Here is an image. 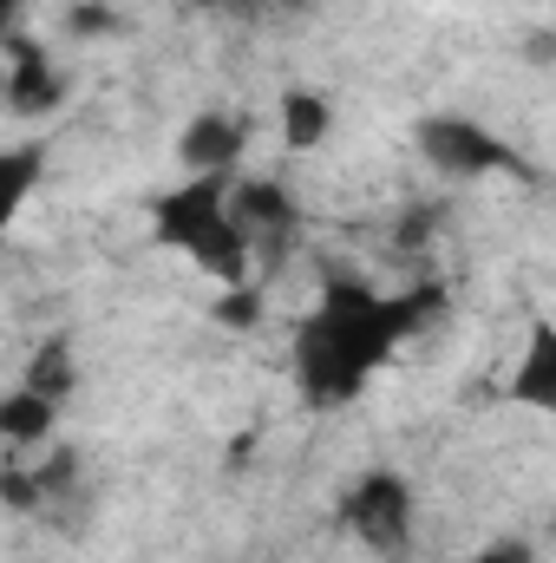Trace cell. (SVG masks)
<instances>
[{
  "mask_svg": "<svg viewBox=\"0 0 556 563\" xmlns=\"http://www.w3.org/2000/svg\"><path fill=\"white\" fill-rule=\"evenodd\" d=\"M465 563H537L524 544H485V551H471Z\"/></svg>",
  "mask_w": 556,
  "mask_h": 563,
  "instance_id": "cell-12",
  "label": "cell"
},
{
  "mask_svg": "<svg viewBox=\"0 0 556 563\" xmlns=\"http://www.w3.org/2000/svg\"><path fill=\"white\" fill-rule=\"evenodd\" d=\"M26 387H40L46 400H66L73 394V347L66 341H46L33 354V367H26Z\"/></svg>",
  "mask_w": 556,
  "mask_h": 563,
  "instance_id": "cell-11",
  "label": "cell"
},
{
  "mask_svg": "<svg viewBox=\"0 0 556 563\" xmlns=\"http://www.w3.org/2000/svg\"><path fill=\"white\" fill-rule=\"evenodd\" d=\"M157 243H170L190 269L216 282V288H243L256 282V250L236 223V177H184L151 203Z\"/></svg>",
  "mask_w": 556,
  "mask_h": 563,
  "instance_id": "cell-2",
  "label": "cell"
},
{
  "mask_svg": "<svg viewBox=\"0 0 556 563\" xmlns=\"http://www.w3.org/2000/svg\"><path fill=\"white\" fill-rule=\"evenodd\" d=\"M511 400L556 420V321H537V328L524 334V354H518V367H511Z\"/></svg>",
  "mask_w": 556,
  "mask_h": 563,
  "instance_id": "cell-7",
  "label": "cell"
},
{
  "mask_svg": "<svg viewBox=\"0 0 556 563\" xmlns=\"http://www.w3.org/2000/svg\"><path fill=\"white\" fill-rule=\"evenodd\" d=\"M243 144H249V132H243L230 112H197V119L184 125V139H177L184 177H236Z\"/></svg>",
  "mask_w": 556,
  "mask_h": 563,
  "instance_id": "cell-6",
  "label": "cell"
},
{
  "mask_svg": "<svg viewBox=\"0 0 556 563\" xmlns=\"http://www.w3.org/2000/svg\"><path fill=\"white\" fill-rule=\"evenodd\" d=\"M419 157L438 170V177H491L498 164H511V151L491 139L485 125H471V119H458V112H432V119H419Z\"/></svg>",
  "mask_w": 556,
  "mask_h": 563,
  "instance_id": "cell-4",
  "label": "cell"
},
{
  "mask_svg": "<svg viewBox=\"0 0 556 563\" xmlns=\"http://www.w3.org/2000/svg\"><path fill=\"white\" fill-rule=\"evenodd\" d=\"M7 106H13L20 119H40V112H53V106H59V79H53L46 53H40L33 40H20V33H13V73H7Z\"/></svg>",
  "mask_w": 556,
  "mask_h": 563,
  "instance_id": "cell-9",
  "label": "cell"
},
{
  "mask_svg": "<svg viewBox=\"0 0 556 563\" xmlns=\"http://www.w3.org/2000/svg\"><path fill=\"white\" fill-rule=\"evenodd\" d=\"M341 525H347L374 558H407L413 525H419L413 485H407L400 472H367V478H354L347 498H341Z\"/></svg>",
  "mask_w": 556,
  "mask_h": 563,
  "instance_id": "cell-3",
  "label": "cell"
},
{
  "mask_svg": "<svg viewBox=\"0 0 556 563\" xmlns=\"http://www.w3.org/2000/svg\"><path fill=\"white\" fill-rule=\"evenodd\" d=\"M53 426H59V400H46V394H40V387H26V380L0 400V439H7L13 452L46 445V439H53Z\"/></svg>",
  "mask_w": 556,
  "mask_h": 563,
  "instance_id": "cell-10",
  "label": "cell"
},
{
  "mask_svg": "<svg viewBox=\"0 0 556 563\" xmlns=\"http://www.w3.org/2000/svg\"><path fill=\"white\" fill-rule=\"evenodd\" d=\"M438 308V288H407L380 295L367 282H321L314 308L294 328V387L308 407H347L393 354L400 341L419 334V321Z\"/></svg>",
  "mask_w": 556,
  "mask_h": 563,
  "instance_id": "cell-1",
  "label": "cell"
},
{
  "mask_svg": "<svg viewBox=\"0 0 556 563\" xmlns=\"http://www.w3.org/2000/svg\"><path fill=\"white\" fill-rule=\"evenodd\" d=\"M276 125H281L288 151H321V144L334 139V99L314 92V86H288L276 106Z\"/></svg>",
  "mask_w": 556,
  "mask_h": 563,
  "instance_id": "cell-8",
  "label": "cell"
},
{
  "mask_svg": "<svg viewBox=\"0 0 556 563\" xmlns=\"http://www.w3.org/2000/svg\"><path fill=\"white\" fill-rule=\"evenodd\" d=\"M236 223H243V236L256 250V269H269V263H281V250L294 243L301 210H294L281 177H243L236 184Z\"/></svg>",
  "mask_w": 556,
  "mask_h": 563,
  "instance_id": "cell-5",
  "label": "cell"
}]
</instances>
